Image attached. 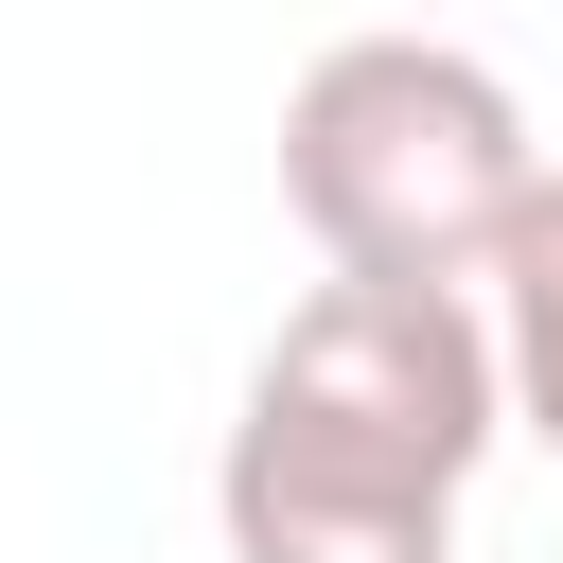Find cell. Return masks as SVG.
Here are the masks:
<instances>
[{"label": "cell", "mask_w": 563, "mask_h": 563, "mask_svg": "<svg viewBox=\"0 0 563 563\" xmlns=\"http://www.w3.org/2000/svg\"><path fill=\"white\" fill-rule=\"evenodd\" d=\"M510 440L475 282H317L229 405V563H457V493Z\"/></svg>", "instance_id": "1"}, {"label": "cell", "mask_w": 563, "mask_h": 563, "mask_svg": "<svg viewBox=\"0 0 563 563\" xmlns=\"http://www.w3.org/2000/svg\"><path fill=\"white\" fill-rule=\"evenodd\" d=\"M528 194V106L457 35H334L282 88V211L317 229L334 282H493Z\"/></svg>", "instance_id": "2"}, {"label": "cell", "mask_w": 563, "mask_h": 563, "mask_svg": "<svg viewBox=\"0 0 563 563\" xmlns=\"http://www.w3.org/2000/svg\"><path fill=\"white\" fill-rule=\"evenodd\" d=\"M493 369H510V422L563 457V176L510 211V246H493Z\"/></svg>", "instance_id": "3"}]
</instances>
